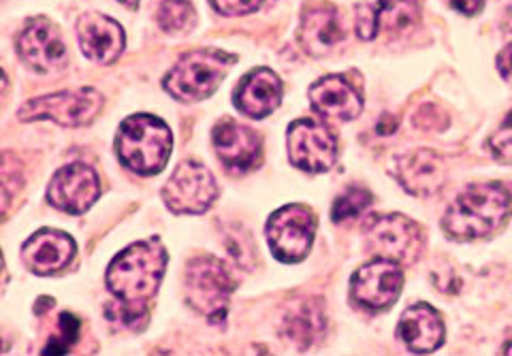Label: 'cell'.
Instances as JSON below:
<instances>
[{
    "instance_id": "cell-33",
    "label": "cell",
    "mask_w": 512,
    "mask_h": 356,
    "mask_svg": "<svg viewBox=\"0 0 512 356\" xmlns=\"http://www.w3.org/2000/svg\"><path fill=\"white\" fill-rule=\"evenodd\" d=\"M504 352H506V354H512V342H510V344L504 348Z\"/></svg>"
},
{
    "instance_id": "cell-27",
    "label": "cell",
    "mask_w": 512,
    "mask_h": 356,
    "mask_svg": "<svg viewBox=\"0 0 512 356\" xmlns=\"http://www.w3.org/2000/svg\"><path fill=\"white\" fill-rule=\"evenodd\" d=\"M227 246H229L231 256L237 261V265H242L244 269H250V261L254 258V248H252L250 235L242 229V226L227 233Z\"/></svg>"
},
{
    "instance_id": "cell-8",
    "label": "cell",
    "mask_w": 512,
    "mask_h": 356,
    "mask_svg": "<svg viewBox=\"0 0 512 356\" xmlns=\"http://www.w3.org/2000/svg\"><path fill=\"white\" fill-rule=\"evenodd\" d=\"M267 241L282 263H301L312 250L316 218L303 205H284L267 222Z\"/></svg>"
},
{
    "instance_id": "cell-25",
    "label": "cell",
    "mask_w": 512,
    "mask_h": 356,
    "mask_svg": "<svg viewBox=\"0 0 512 356\" xmlns=\"http://www.w3.org/2000/svg\"><path fill=\"white\" fill-rule=\"evenodd\" d=\"M372 192L361 186H348L331 207L333 222H346L359 218L372 205Z\"/></svg>"
},
{
    "instance_id": "cell-12",
    "label": "cell",
    "mask_w": 512,
    "mask_h": 356,
    "mask_svg": "<svg viewBox=\"0 0 512 356\" xmlns=\"http://www.w3.org/2000/svg\"><path fill=\"white\" fill-rule=\"evenodd\" d=\"M101 197V180L94 169L82 163H73L54 173L47 201L64 214H84Z\"/></svg>"
},
{
    "instance_id": "cell-22",
    "label": "cell",
    "mask_w": 512,
    "mask_h": 356,
    "mask_svg": "<svg viewBox=\"0 0 512 356\" xmlns=\"http://www.w3.org/2000/svg\"><path fill=\"white\" fill-rule=\"evenodd\" d=\"M397 335L410 352H434L444 342L442 316L427 303H416L399 318Z\"/></svg>"
},
{
    "instance_id": "cell-23",
    "label": "cell",
    "mask_w": 512,
    "mask_h": 356,
    "mask_svg": "<svg viewBox=\"0 0 512 356\" xmlns=\"http://www.w3.org/2000/svg\"><path fill=\"white\" fill-rule=\"evenodd\" d=\"M327 327V318L323 312V303L314 299H303L284 316V333L301 350L310 348L323 337Z\"/></svg>"
},
{
    "instance_id": "cell-15",
    "label": "cell",
    "mask_w": 512,
    "mask_h": 356,
    "mask_svg": "<svg viewBox=\"0 0 512 356\" xmlns=\"http://www.w3.org/2000/svg\"><path fill=\"white\" fill-rule=\"evenodd\" d=\"M18 52L37 73H50L67 64V45L60 37V30L45 18H37L22 30Z\"/></svg>"
},
{
    "instance_id": "cell-16",
    "label": "cell",
    "mask_w": 512,
    "mask_h": 356,
    "mask_svg": "<svg viewBox=\"0 0 512 356\" xmlns=\"http://www.w3.org/2000/svg\"><path fill=\"white\" fill-rule=\"evenodd\" d=\"M393 175L414 197H431L446 182L444 160L429 150H416L395 158Z\"/></svg>"
},
{
    "instance_id": "cell-20",
    "label": "cell",
    "mask_w": 512,
    "mask_h": 356,
    "mask_svg": "<svg viewBox=\"0 0 512 356\" xmlns=\"http://www.w3.org/2000/svg\"><path fill=\"white\" fill-rule=\"evenodd\" d=\"M75 256V241L71 235L43 229L32 235L22 246L24 265L37 275H52L69 267Z\"/></svg>"
},
{
    "instance_id": "cell-5",
    "label": "cell",
    "mask_w": 512,
    "mask_h": 356,
    "mask_svg": "<svg viewBox=\"0 0 512 356\" xmlns=\"http://www.w3.org/2000/svg\"><path fill=\"white\" fill-rule=\"evenodd\" d=\"M186 301L199 314L218 322L229 310L235 278L216 256H197L186 265Z\"/></svg>"
},
{
    "instance_id": "cell-30",
    "label": "cell",
    "mask_w": 512,
    "mask_h": 356,
    "mask_svg": "<svg viewBox=\"0 0 512 356\" xmlns=\"http://www.w3.org/2000/svg\"><path fill=\"white\" fill-rule=\"evenodd\" d=\"M498 71L504 77V82L512 86V43L506 45L498 56Z\"/></svg>"
},
{
    "instance_id": "cell-9",
    "label": "cell",
    "mask_w": 512,
    "mask_h": 356,
    "mask_svg": "<svg viewBox=\"0 0 512 356\" xmlns=\"http://www.w3.org/2000/svg\"><path fill=\"white\" fill-rule=\"evenodd\" d=\"M286 148L291 163L308 173H325L338 160V139L323 122L308 118L288 126Z\"/></svg>"
},
{
    "instance_id": "cell-29",
    "label": "cell",
    "mask_w": 512,
    "mask_h": 356,
    "mask_svg": "<svg viewBox=\"0 0 512 356\" xmlns=\"http://www.w3.org/2000/svg\"><path fill=\"white\" fill-rule=\"evenodd\" d=\"M210 3L218 13L233 18V15H246L261 9L263 0H210Z\"/></svg>"
},
{
    "instance_id": "cell-19",
    "label": "cell",
    "mask_w": 512,
    "mask_h": 356,
    "mask_svg": "<svg viewBox=\"0 0 512 356\" xmlns=\"http://www.w3.org/2000/svg\"><path fill=\"white\" fill-rule=\"evenodd\" d=\"M77 39L84 56L99 64L116 62L126 41L122 26L103 13L82 15L77 20Z\"/></svg>"
},
{
    "instance_id": "cell-2",
    "label": "cell",
    "mask_w": 512,
    "mask_h": 356,
    "mask_svg": "<svg viewBox=\"0 0 512 356\" xmlns=\"http://www.w3.org/2000/svg\"><path fill=\"white\" fill-rule=\"evenodd\" d=\"M510 214V192L502 184H476L463 190L444 214L442 226L457 241L495 233Z\"/></svg>"
},
{
    "instance_id": "cell-26",
    "label": "cell",
    "mask_w": 512,
    "mask_h": 356,
    "mask_svg": "<svg viewBox=\"0 0 512 356\" xmlns=\"http://www.w3.org/2000/svg\"><path fill=\"white\" fill-rule=\"evenodd\" d=\"M79 337V320L73 314H62L58 320V337H52V342L43 348V354H64L77 342Z\"/></svg>"
},
{
    "instance_id": "cell-13",
    "label": "cell",
    "mask_w": 512,
    "mask_h": 356,
    "mask_svg": "<svg viewBox=\"0 0 512 356\" xmlns=\"http://www.w3.org/2000/svg\"><path fill=\"white\" fill-rule=\"evenodd\" d=\"M421 15L419 0H367L357 7V35L363 41L376 39L380 32L402 35Z\"/></svg>"
},
{
    "instance_id": "cell-11",
    "label": "cell",
    "mask_w": 512,
    "mask_h": 356,
    "mask_svg": "<svg viewBox=\"0 0 512 356\" xmlns=\"http://www.w3.org/2000/svg\"><path fill=\"white\" fill-rule=\"evenodd\" d=\"M404 288V271L402 265L387 258L363 265L350 280V295L361 307L367 310H387L391 307Z\"/></svg>"
},
{
    "instance_id": "cell-31",
    "label": "cell",
    "mask_w": 512,
    "mask_h": 356,
    "mask_svg": "<svg viewBox=\"0 0 512 356\" xmlns=\"http://www.w3.org/2000/svg\"><path fill=\"white\" fill-rule=\"evenodd\" d=\"M451 5L463 15H476L485 7V0H451Z\"/></svg>"
},
{
    "instance_id": "cell-6",
    "label": "cell",
    "mask_w": 512,
    "mask_h": 356,
    "mask_svg": "<svg viewBox=\"0 0 512 356\" xmlns=\"http://www.w3.org/2000/svg\"><path fill=\"white\" fill-rule=\"evenodd\" d=\"M363 233L367 250L399 265L416 263L425 250L421 226L402 214L374 216L367 220Z\"/></svg>"
},
{
    "instance_id": "cell-18",
    "label": "cell",
    "mask_w": 512,
    "mask_h": 356,
    "mask_svg": "<svg viewBox=\"0 0 512 356\" xmlns=\"http://www.w3.org/2000/svg\"><path fill=\"white\" fill-rule=\"evenodd\" d=\"M310 103L316 113L329 120L350 122L361 116L363 96L342 75H327L310 88Z\"/></svg>"
},
{
    "instance_id": "cell-17",
    "label": "cell",
    "mask_w": 512,
    "mask_h": 356,
    "mask_svg": "<svg viewBox=\"0 0 512 356\" xmlns=\"http://www.w3.org/2000/svg\"><path fill=\"white\" fill-rule=\"evenodd\" d=\"M299 43L306 54L323 56L344 41V26L338 9L329 3H308L301 13Z\"/></svg>"
},
{
    "instance_id": "cell-10",
    "label": "cell",
    "mask_w": 512,
    "mask_h": 356,
    "mask_svg": "<svg viewBox=\"0 0 512 356\" xmlns=\"http://www.w3.org/2000/svg\"><path fill=\"white\" fill-rule=\"evenodd\" d=\"M218 197L214 175L199 163H182L163 188V201L173 214L197 216L207 212Z\"/></svg>"
},
{
    "instance_id": "cell-28",
    "label": "cell",
    "mask_w": 512,
    "mask_h": 356,
    "mask_svg": "<svg viewBox=\"0 0 512 356\" xmlns=\"http://www.w3.org/2000/svg\"><path fill=\"white\" fill-rule=\"evenodd\" d=\"M489 150L498 160L512 163V111L508 113L498 131H495L493 137L489 139Z\"/></svg>"
},
{
    "instance_id": "cell-32",
    "label": "cell",
    "mask_w": 512,
    "mask_h": 356,
    "mask_svg": "<svg viewBox=\"0 0 512 356\" xmlns=\"http://www.w3.org/2000/svg\"><path fill=\"white\" fill-rule=\"evenodd\" d=\"M120 3L128 9H137L139 7V0H120Z\"/></svg>"
},
{
    "instance_id": "cell-14",
    "label": "cell",
    "mask_w": 512,
    "mask_h": 356,
    "mask_svg": "<svg viewBox=\"0 0 512 356\" xmlns=\"http://www.w3.org/2000/svg\"><path fill=\"white\" fill-rule=\"evenodd\" d=\"M212 141L220 163L233 173H248L261 165V137L244 124L222 120L214 126Z\"/></svg>"
},
{
    "instance_id": "cell-3",
    "label": "cell",
    "mask_w": 512,
    "mask_h": 356,
    "mask_svg": "<svg viewBox=\"0 0 512 356\" xmlns=\"http://www.w3.org/2000/svg\"><path fill=\"white\" fill-rule=\"evenodd\" d=\"M171 148L173 137L169 126L148 113L126 118L116 139V152L122 165L146 177L165 169Z\"/></svg>"
},
{
    "instance_id": "cell-24",
    "label": "cell",
    "mask_w": 512,
    "mask_h": 356,
    "mask_svg": "<svg viewBox=\"0 0 512 356\" xmlns=\"http://www.w3.org/2000/svg\"><path fill=\"white\" fill-rule=\"evenodd\" d=\"M195 18L197 13L190 0H163L156 13L158 26L165 32H171V35H178V32L192 28Z\"/></svg>"
},
{
    "instance_id": "cell-7",
    "label": "cell",
    "mask_w": 512,
    "mask_h": 356,
    "mask_svg": "<svg viewBox=\"0 0 512 356\" xmlns=\"http://www.w3.org/2000/svg\"><path fill=\"white\" fill-rule=\"evenodd\" d=\"M103 109V94L94 88H79L71 92H58L30 99L18 109L22 122L50 120L60 126H86L94 122Z\"/></svg>"
},
{
    "instance_id": "cell-4",
    "label": "cell",
    "mask_w": 512,
    "mask_h": 356,
    "mask_svg": "<svg viewBox=\"0 0 512 356\" xmlns=\"http://www.w3.org/2000/svg\"><path fill=\"white\" fill-rule=\"evenodd\" d=\"M235 56L220 50L184 54L163 79V88L180 103H199L212 96L235 64Z\"/></svg>"
},
{
    "instance_id": "cell-1",
    "label": "cell",
    "mask_w": 512,
    "mask_h": 356,
    "mask_svg": "<svg viewBox=\"0 0 512 356\" xmlns=\"http://www.w3.org/2000/svg\"><path fill=\"white\" fill-rule=\"evenodd\" d=\"M167 267V250L160 241L146 239L128 246L107 267L105 282L120 301L118 320L126 327H137L148 320L150 301L154 299Z\"/></svg>"
},
{
    "instance_id": "cell-21",
    "label": "cell",
    "mask_w": 512,
    "mask_h": 356,
    "mask_svg": "<svg viewBox=\"0 0 512 356\" xmlns=\"http://www.w3.org/2000/svg\"><path fill=\"white\" fill-rule=\"evenodd\" d=\"M235 107L250 118H267L274 113L282 101L280 77L269 69H254L248 73L235 90Z\"/></svg>"
}]
</instances>
